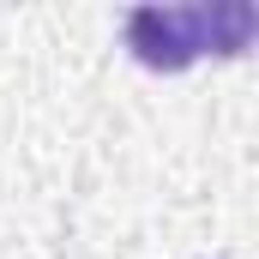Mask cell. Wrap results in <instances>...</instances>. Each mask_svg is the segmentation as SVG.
<instances>
[{"mask_svg":"<svg viewBox=\"0 0 259 259\" xmlns=\"http://www.w3.org/2000/svg\"><path fill=\"white\" fill-rule=\"evenodd\" d=\"M259 12L247 0H199V6H133L127 49L151 72H181L199 55H241L253 42Z\"/></svg>","mask_w":259,"mask_h":259,"instance_id":"obj_1","label":"cell"}]
</instances>
